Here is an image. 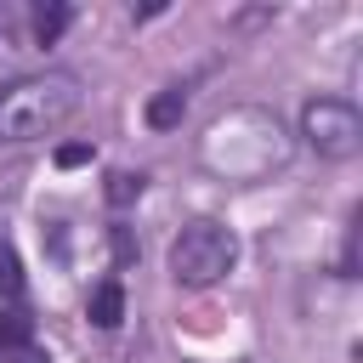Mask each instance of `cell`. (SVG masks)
Segmentation results:
<instances>
[{"label":"cell","instance_id":"1","mask_svg":"<svg viewBox=\"0 0 363 363\" xmlns=\"http://www.w3.org/2000/svg\"><path fill=\"white\" fill-rule=\"evenodd\" d=\"M199 159H204L216 176H227V182H255V176H267V170H278V164L289 159V136H284V125H278L272 113H261V108H233L227 119H216V125L204 130Z\"/></svg>","mask_w":363,"mask_h":363},{"label":"cell","instance_id":"2","mask_svg":"<svg viewBox=\"0 0 363 363\" xmlns=\"http://www.w3.org/2000/svg\"><path fill=\"white\" fill-rule=\"evenodd\" d=\"M85 102V85L74 68H45V74H17L0 91V142H34L68 125Z\"/></svg>","mask_w":363,"mask_h":363},{"label":"cell","instance_id":"3","mask_svg":"<svg viewBox=\"0 0 363 363\" xmlns=\"http://www.w3.org/2000/svg\"><path fill=\"white\" fill-rule=\"evenodd\" d=\"M233 261H238V238H233V227H221V221H187V227L170 238V278H176L182 289H210V284H221V278L233 272Z\"/></svg>","mask_w":363,"mask_h":363},{"label":"cell","instance_id":"4","mask_svg":"<svg viewBox=\"0 0 363 363\" xmlns=\"http://www.w3.org/2000/svg\"><path fill=\"white\" fill-rule=\"evenodd\" d=\"M301 136L323 159H352L363 147V113L352 102H340V96H312L301 108Z\"/></svg>","mask_w":363,"mask_h":363},{"label":"cell","instance_id":"5","mask_svg":"<svg viewBox=\"0 0 363 363\" xmlns=\"http://www.w3.org/2000/svg\"><path fill=\"white\" fill-rule=\"evenodd\" d=\"M85 312H91L96 329H119V318H125V284H119V278H102V284L91 289V306H85Z\"/></svg>","mask_w":363,"mask_h":363},{"label":"cell","instance_id":"6","mask_svg":"<svg viewBox=\"0 0 363 363\" xmlns=\"http://www.w3.org/2000/svg\"><path fill=\"white\" fill-rule=\"evenodd\" d=\"M182 113H187V85H164V91L147 102V125H153V130H176Z\"/></svg>","mask_w":363,"mask_h":363},{"label":"cell","instance_id":"7","mask_svg":"<svg viewBox=\"0 0 363 363\" xmlns=\"http://www.w3.org/2000/svg\"><path fill=\"white\" fill-rule=\"evenodd\" d=\"M28 346H34V323H28V312H0V357L28 352Z\"/></svg>","mask_w":363,"mask_h":363},{"label":"cell","instance_id":"8","mask_svg":"<svg viewBox=\"0 0 363 363\" xmlns=\"http://www.w3.org/2000/svg\"><path fill=\"white\" fill-rule=\"evenodd\" d=\"M68 23H74V11H68L62 0H51V6H40V11H34V40H40V45H57Z\"/></svg>","mask_w":363,"mask_h":363},{"label":"cell","instance_id":"9","mask_svg":"<svg viewBox=\"0 0 363 363\" xmlns=\"http://www.w3.org/2000/svg\"><path fill=\"white\" fill-rule=\"evenodd\" d=\"M23 295V261H17V250L0 238V301H17Z\"/></svg>","mask_w":363,"mask_h":363},{"label":"cell","instance_id":"10","mask_svg":"<svg viewBox=\"0 0 363 363\" xmlns=\"http://www.w3.org/2000/svg\"><path fill=\"white\" fill-rule=\"evenodd\" d=\"M136 193H142V176L136 170H113L108 176V204H130Z\"/></svg>","mask_w":363,"mask_h":363},{"label":"cell","instance_id":"11","mask_svg":"<svg viewBox=\"0 0 363 363\" xmlns=\"http://www.w3.org/2000/svg\"><path fill=\"white\" fill-rule=\"evenodd\" d=\"M57 164H62V170L91 164V142H62V147H57Z\"/></svg>","mask_w":363,"mask_h":363},{"label":"cell","instance_id":"12","mask_svg":"<svg viewBox=\"0 0 363 363\" xmlns=\"http://www.w3.org/2000/svg\"><path fill=\"white\" fill-rule=\"evenodd\" d=\"M113 261H119V267L136 261V238H130V227H113Z\"/></svg>","mask_w":363,"mask_h":363},{"label":"cell","instance_id":"13","mask_svg":"<svg viewBox=\"0 0 363 363\" xmlns=\"http://www.w3.org/2000/svg\"><path fill=\"white\" fill-rule=\"evenodd\" d=\"M11 79H17V74H11V45H6V40H0V91H6V85H11Z\"/></svg>","mask_w":363,"mask_h":363}]
</instances>
